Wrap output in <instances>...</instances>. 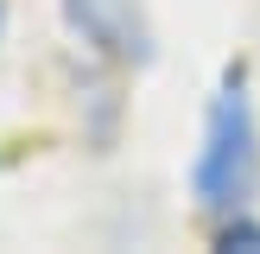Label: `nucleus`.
I'll return each instance as SVG.
<instances>
[{
  "mask_svg": "<svg viewBox=\"0 0 260 254\" xmlns=\"http://www.w3.org/2000/svg\"><path fill=\"white\" fill-rule=\"evenodd\" d=\"M197 203L216 216H241L260 190V121L248 102V76L229 70L222 89L210 102V121H203V152H197Z\"/></svg>",
  "mask_w": 260,
  "mask_h": 254,
  "instance_id": "obj_1",
  "label": "nucleus"
},
{
  "mask_svg": "<svg viewBox=\"0 0 260 254\" xmlns=\"http://www.w3.org/2000/svg\"><path fill=\"white\" fill-rule=\"evenodd\" d=\"M63 19L108 64H146L152 57V25H146L140 0H63Z\"/></svg>",
  "mask_w": 260,
  "mask_h": 254,
  "instance_id": "obj_2",
  "label": "nucleus"
},
{
  "mask_svg": "<svg viewBox=\"0 0 260 254\" xmlns=\"http://www.w3.org/2000/svg\"><path fill=\"white\" fill-rule=\"evenodd\" d=\"M216 241H222V248H260V223L241 210V216H229V223H222V235H216Z\"/></svg>",
  "mask_w": 260,
  "mask_h": 254,
  "instance_id": "obj_3",
  "label": "nucleus"
},
{
  "mask_svg": "<svg viewBox=\"0 0 260 254\" xmlns=\"http://www.w3.org/2000/svg\"><path fill=\"white\" fill-rule=\"evenodd\" d=\"M0 32H7V0H0Z\"/></svg>",
  "mask_w": 260,
  "mask_h": 254,
  "instance_id": "obj_4",
  "label": "nucleus"
}]
</instances>
